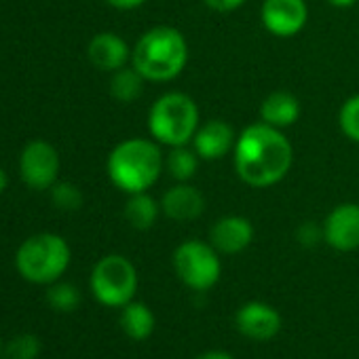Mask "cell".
Returning <instances> with one entry per match:
<instances>
[{"instance_id":"obj_6","label":"cell","mask_w":359,"mask_h":359,"mask_svg":"<svg viewBox=\"0 0 359 359\" xmlns=\"http://www.w3.org/2000/svg\"><path fill=\"white\" fill-rule=\"evenodd\" d=\"M91 294L95 300L110 309H121L135 298L137 271L133 262L121 254H110L97 260L91 271Z\"/></svg>"},{"instance_id":"obj_10","label":"cell","mask_w":359,"mask_h":359,"mask_svg":"<svg viewBox=\"0 0 359 359\" xmlns=\"http://www.w3.org/2000/svg\"><path fill=\"white\" fill-rule=\"evenodd\" d=\"M323 241L336 252L359 250V205L340 203L323 220Z\"/></svg>"},{"instance_id":"obj_27","label":"cell","mask_w":359,"mask_h":359,"mask_svg":"<svg viewBox=\"0 0 359 359\" xmlns=\"http://www.w3.org/2000/svg\"><path fill=\"white\" fill-rule=\"evenodd\" d=\"M106 3L118 11H133V9H140L146 0H106Z\"/></svg>"},{"instance_id":"obj_14","label":"cell","mask_w":359,"mask_h":359,"mask_svg":"<svg viewBox=\"0 0 359 359\" xmlns=\"http://www.w3.org/2000/svg\"><path fill=\"white\" fill-rule=\"evenodd\" d=\"M210 241L218 254H239L254 241V226L245 216H224L214 222Z\"/></svg>"},{"instance_id":"obj_30","label":"cell","mask_w":359,"mask_h":359,"mask_svg":"<svg viewBox=\"0 0 359 359\" xmlns=\"http://www.w3.org/2000/svg\"><path fill=\"white\" fill-rule=\"evenodd\" d=\"M7 184H9V177H7V171L0 167V195L7 191Z\"/></svg>"},{"instance_id":"obj_13","label":"cell","mask_w":359,"mask_h":359,"mask_svg":"<svg viewBox=\"0 0 359 359\" xmlns=\"http://www.w3.org/2000/svg\"><path fill=\"white\" fill-rule=\"evenodd\" d=\"M237 330L252 340H271L281 330L279 313L264 302H248L237 311Z\"/></svg>"},{"instance_id":"obj_11","label":"cell","mask_w":359,"mask_h":359,"mask_svg":"<svg viewBox=\"0 0 359 359\" xmlns=\"http://www.w3.org/2000/svg\"><path fill=\"white\" fill-rule=\"evenodd\" d=\"M161 212L175 222H193L203 216L205 197L197 187L189 182H177L175 187L165 191L161 199Z\"/></svg>"},{"instance_id":"obj_22","label":"cell","mask_w":359,"mask_h":359,"mask_svg":"<svg viewBox=\"0 0 359 359\" xmlns=\"http://www.w3.org/2000/svg\"><path fill=\"white\" fill-rule=\"evenodd\" d=\"M51 201L62 212H76L83 208V193L72 182H55L51 187Z\"/></svg>"},{"instance_id":"obj_2","label":"cell","mask_w":359,"mask_h":359,"mask_svg":"<svg viewBox=\"0 0 359 359\" xmlns=\"http://www.w3.org/2000/svg\"><path fill=\"white\" fill-rule=\"evenodd\" d=\"M110 182L127 193H148L165 171L161 144L148 137H129L112 148L106 161Z\"/></svg>"},{"instance_id":"obj_26","label":"cell","mask_w":359,"mask_h":359,"mask_svg":"<svg viewBox=\"0 0 359 359\" xmlns=\"http://www.w3.org/2000/svg\"><path fill=\"white\" fill-rule=\"evenodd\" d=\"M248 0H203V5L216 13H233L237 9H241Z\"/></svg>"},{"instance_id":"obj_21","label":"cell","mask_w":359,"mask_h":359,"mask_svg":"<svg viewBox=\"0 0 359 359\" xmlns=\"http://www.w3.org/2000/svg\"><path fill=\"white\" fill-rule=\"evenodd\" d=\"M47 300H49V304H51L55 311L70 313V311H74V309L81 304V292H79L72 283L55 281V283L49 285Z\"/></svg>"},{"instance_id":"obj_8","label":"cell","mask_w":359,"mask_h":359,"mask_svg":"<svg viewBox=\"0 0 359 359\" xmlns=\"http://www.w3.org/2000/svg\"><path fill=\"white\" fill-rule=\"evenodd\" d=\"M60 173V154L55 146L45 140L30 142L20 156V175L24 184L34 191L51 189L57 182Z\"/></svg>"},{"instance_id":"obj_5","label":"cell","mask_w":359,"mask_h":359,"mask_svg":"<svg viewBox=\"0 0 359 359\" xmlns=\"http://www.w3.org/2000/svg\"><path fill=\"white\" fill-rule=\"evenodd\" d=\"M70 258L72 252L64 237L55 233H39L20 245L15 266L26 281L34 285H51L68 271Z\"/></svg>"},{"instance_id":"obj_25","label":"cell","mask_w":359,"mask_h":359,"mask_svg":"<svg viewBox=\"0 0 359 359\" xmlns=\"http://www.w3.org/2000/svg\"><path fill=\"white\" fill-rule=\"evenodd\" d=\"M296 237H298L300 245L313 248V245H317V243L323 239V226H317L315 222H304V224L298 229Z\"/></svg>"},{"instance_id":"obj_3","label":"cell","mask_w":359,"mask_h":359,"mask_svg":"<svg viewBox=\"0 0 359 359\" xmlns=\"http://www.w3.org/2000/svg\"><path fill=\"white\" fill-rule=\"evenodd\" d=\"M189 64L187 36L171 26L146 30L131 49V66L150 83H169Z\"/></svg>"},{"instance_id":"obj_24","label":"cell","mask_w":359,"mask_h":359,"mask_svg":"<svg viewBox=\"0 0 359 359\" xmlns=\"http://www.w3.org/2000/svg\"><path fill=\"white\" fill-rule=\"evenodd\" d=\"M338 125L342 129V133L359 144V93L357 95H351L342 106H340V112H338Z\"/></svg>"},{"instance_id":"obj_12","label":"cell","mask_w":359,"mask_h":359,"mask_svg":"<svg viewBox=\"0 0 359 359\" xmlns=\"http://www.w3.org/2000/svg\"><path fill=\"white\" fill-rule=\"evenodd\" d=\"M235 142H237L235 129L222 118H212L199 125L193 137V148L203 161H218L229 152H233Z\"/></svg>"},{"instance_id":"obj_29","label":"cell","mask_w":359,"mask_h":359,"mask_svg":"<svg viewBox=\"0 0 359 359\" xmlns=\"http://www.w3.org/2000/svg\"><path fill=\"white\" fill-rule=\"evenodd\" d=\"M327 3L336 9H348L357 3V0H327Z\"/></svg>"},{"instance_id":"obj_23","label":"cell","mask_w":359,"mask_h":359,"mask_svg":"<svg viewBox=\"0 0 359 359\" xmlns=\"http://www.w3.org/2000/svg\"><path fill=\"white\" fill-rule=\"evenodd\" d=\"M41 353V340L34 334H20L3 348L5 359H36Z\"/></svg>"},{"instance_id":"obj_31","label":"cell","mask_w":359,"mask_h":359,"mask_svg":"<svg viewBox=\"0 0 359 359\" xmlns=\"http://www.w3.org/2000/svg\"><path fill=\"white\" fill-rule=\"evenodd\" d=\"M3 348H5V344H3V338H0V357H3Z\"/></svg>"},{"instance_id":"obj_9","label":"cell","mask_w":359,"mask_h":359,"mask_svg":"<svg viewBox=\"0 0 359 359\" xmlns=\"http://www.w3.org/2000/svg\"><path fill=\"white\" fill-rule=\"evenodd\" d=\"M260 20L269 34L277 39H292L306 28L309 7L304 0H264Z\"/></svg>"},{"instance_id":"obj_1","label":"cell","mask_w":359,"mask_h":359,"mask_svg":"<svg viewBox=\"0 0 359 359\" xmlns=\"http://www.w3.org/2000/svg\"><path fill=\"white\" fill-rule=\"evenodd\" d=\"M235 171L243 184L252 189H269L279 184L294 165V146L283 129L266 123L248 125L233 148Z\"/></svg>"},{"instance_id":"obj_4","label":"cell","mask_w":359,"mask_h":359,"mask_svg":"<svg viewBox=\"0 0 359 359\" xmlns=\"http://www.w3.org/2000/svg\"><path fill=\"white\" fill-rule=\"evenodd\" d=\"M199 106L197 102L182 93H163L148 110V133L161 146H187L193 142L199 129Z\"/></svg>"},{"instance_id":"obj_15","label":"cell","mask_w":359,"mask_h":359,"mask_svg":"<svg viewBox=\"0 0 359 359\" xmlns=\"http://www.w3.org/2000/svg\"><path fill=\"white\" fill-rule=\"evenodd\" d=\"M89 62L102 72H116L131 62V51L127 43L114 32H100L89 41L87 47Z\"/></svg>"},{"instance_id":"obj_19","label":"cell","mask_w":359,"mask_h":359,"mask_svg":"<svg viewBox=\"0 0 359 359\" xmlns=\"http://www.w3.org/2000/svg\"><path fill=\"white\" fill-rule=\"evenodd\" d=\"M121 327L133 340H146L154 330V313L142 302H129L121 313Z\"/></svg>"},{"instance_id":"obj_17","label":"cell","mask_w":359,"mask_h":359,"mask_svg":"<svg viewBox=\"0 0 359 359\" xmlns=\"http://www.w3.org/2000/svg\"><path fill=\"white\" fill-rule=\"evenodd\" d=\"M161 212V203H156L148 193L129 195L125 203V220L135 231H148L156 224Z\"/></svg>"},{"instance_id":"obj_18","label":"cell","mask_w":359,"mask_h":359,"mask_svg":"<svg viewBox=\"0 0 359 359\" xmlns=\"http://www.w3.org/2000/svg\"><path fill=\"white\" fill-rule=\"evenodd\" d=\"M201 156L195 152V148L187 146H173L165 154V171L175 180V182H191L199 171Z\"/></svg>"},{"instance_id":"obj_28","label":"cell","mask_w":359,"mask_h":359,"mask_svg":"<svg viewBox=\"0 0 359 359\" xmlns=\"http://www.w3.org/2000/svg\"><path fill=\"white\" fill-rule=\"evenodd\" d=\"M197 359H233L229 353H222V351H208L203 355H199Z\"/></svg>"},{"instance_id":"obj_7","label":"cell","mask_w":359,"mask_h":359,"mask_svg":"<svg viewBox=\"0 0 359 359\" xmlns=\"http://www.w3.org/2000/svg\"><path fill=\"white\" fill-rule=\"evenodd\" d=\"M173 269L177 279L195 292L214 287L222 275L220 254L212 243L189 239L173 252Z\"/></svg>"},{"instance_id":"obj_16","label":"cell","mask_w":359,"mask_h":359,"mask_svg":"<svg viewBox=\"0 0 359 359\" xmlns=\"http://www.w3.org/2000/svg\"><path fill=\"white\" fill-rule=\"evenodd\" d=\"M298 118H300V102L296 95L287 91H273L260 104V121L271 127L287 129L296 125Z\"/></svg>"},{"instance_id":"obj_20","label":"cell","mask_w":359,"mask_h":359,"mask_svg":"<svg viewBox=\"0 0 359 359\" xmlns=\"http://www.w3.org/2000/svg\"><path fill=\"white\" fill-rule=\"evenodd\" d=\"M144 83L146 79L131 66V68H121L116 72H112L110 79V95L121 102V104H131L135 102L142 91H144Z\"/></svg>"}]
</instances>
